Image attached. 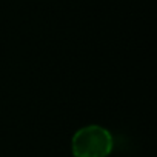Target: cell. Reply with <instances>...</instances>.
<instances>
[{
    "instance_id": "6da1fadb",
    "label": "cell",
    "mask_w": 157,
    "mask_h": 157,
    "mask_svg": "<svg viewBox=\"0 0 157 157\" xmlns=\"http://www.w3.org/2000/svg\"><path fill=\"white\" fill-rule=\"evenodd\" d=\"M114 140L111 132L100 125L80 128L71 140L74 157H108L113 151Z\"/></svg>"
}]
</instances>
